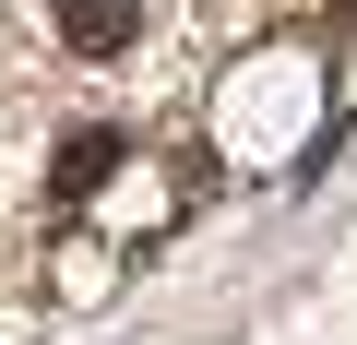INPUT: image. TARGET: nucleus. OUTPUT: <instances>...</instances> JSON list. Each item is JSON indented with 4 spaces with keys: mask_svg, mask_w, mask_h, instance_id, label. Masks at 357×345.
Instances as JSON below:
<instances>
[{
    "mask_svg": "<svg viewBox=\"0 0 357 345\" xmlns=\"http://www.w3.org/2000/svg\"><path fill=\"white\" fill-rule=\"evenodd\" d=\"M345 13H357V0H345Z\"/></svg>",
    "mask_w": 357,
    "mask_h": 345,
    "instance_id": "obj_3",
    "label": "nucleus"
},
{
    "mask_svg": "<svg viewBox=\"0 0 357 345\" xmlns=\"http://www.w3.org/2000/svg\"><path fill=\"white\" fill-rule=\"evenodd\" d=\"M119 155H131V131H107V119H96V131H72V143H60V167H48V203H84L96 179H119Z\"/></svg>",
    "mask_w": 357,
    "mask_h": 345,
    "instance_id": "obj_2",
    "label": "nucleus"
},
{
    "mask_svg": "<svg viewBox=\"0 0 357 345\" xmlns=\"http://www.w3.org/2000/svg\"><path fill=\"white\" fill-rule=\"evenodd\" d=\"M48 24H60L84 60H119V48L143 36V0H48Z\"/></svg>",
    "mask_w": 357,
    "mask_h": 345,
    "instance_id": "obj_1",
    "label": "nucleus"
}]
</instances>
